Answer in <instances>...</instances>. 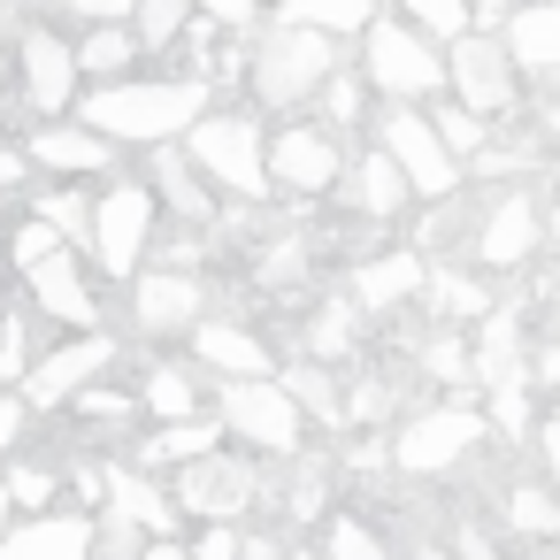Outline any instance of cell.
Here are the masks:
<instances>
[{
	"instance_id": "6da1fadb",
	"label": "cell",
	"mask_w": 560,
	"mask_h": 560,
	"mask_svg": "<svg viewBox=\"0 0 560 560\" xmlns=\"http://www.w3.org/2000/svg\"><path fill=\"white\" fill-rule=\"evenodd\" d=\"M200 108H208V85L200 78H139V85H101V93H85V108H78V124L85 131H101L108 147H170V139H185L192 124H200Z\"/></svg>"
},
{
	"instance_id": "7a4b0ae2",
	"label": "cell",
	"mask_w": 560,
	"mask_h": 560,
	"mask_svg": "<svg viewBox=\"0 0 560 560\" xmlns=\"http://www.w3.org/2000/svg\"><path fill=\"white\" fill-rule=\"evenodd\" d=\"M338 70V47L323 32H300V24H277L246 47V85L261 108H300L323 93V78Z\"/></svg>"
},
{
	"instance_id": "3957f363",
	"label": "cell",
	"mask_w": 560,
	"mask_h": 560,
	"mask_svg": "<svg viewBox=\"0 0 560 560\" xmlns=\"http://www.w3.org/2000/svg\"><path fill=\"white\" fill-rule=\"evenodd\" d=\"M185 162L200 170L208 192H231V200H261L269 192V170H261V124L223 108V116H200L185 131Z\"/></svg>"
},
{
	"instance_id": "277c9868",
	"label": "cell",
	"mask_w": 560,
	"mask_h": 560,
	"mask_svg": "<svg viewBox=\"0 0 560 560\" xmlns=\"http://www.w3.org/2000/svg\"><path fill=\"white\" fill-rule=\"evenodd\" d=\"M361 85H376L384 101H430V93H445V55L407 24H369Z\"/></svg>"
},
{
	"instance_id": "5b68a950",
	"label": "cell",
	"mask_w": 560,
	"mask_h": 560,
	"mask_svg": "<svg viewBox=\"0 0 560 560\" xmlns=\"http://www.w3.org/2000/svg\"><path fill=\"white\" fill-rule=\"evenodd\" d=\"M445 78H453V108H468L476 124H499V116L522 108V85H514V62H506L499 32H468V39H453Z\"/></svg>"
},
{
	"instance_id": "8992f818",
	"label": "cell",
	"mask_w": 560,
	"mask_h": 560,
	"mask_svg": "<svg viewBox=\"0 0 560 560\" xmlns=\"http://www.w3.org/2000/svg\"><path fill=\"white\" fill-rule=\"evenodd\" d=\"M376 154L407 177L415 200H453V192H460V162L438 147L430 116H415V108H384V124H376Z\"/></svg>"
},
{
	"instance_id": "52a82bcc",
	"label": "cell",
	"mask_w": 560,
	"mask_h": 560,
	"mask_svg": "<svg viewBox=\"0 0 560 560\" xmlns=\"http://www.w3.org/2000/svg\"><path fill=\"white\" fill-rule=\"evenodd\" d=\"M154 223H162V208L147 200V185H108L93 200V238L85 246L108 277H139L147 254H154Z\"/></svg>"
},
{
	"instance_id": "ba28073f",
	"label": "cell",
	"mask_w": 560,
	"mask_h": 560,
	"mask_svg": "<svg viewBox=\"0 0 560 560\" xmlns=\"http://www.w3.org/2000/svg\"><path fill=\"white\" fill-rule=\"evenodd\" d=\"M254 499H261V468L238 460V453H200L170 476V506L192 514V522H238Z\"/></svg>"
},
{
	"instance_id": "9c48e42d",
	"label": "cell",
	"mask_w": 560,
	"mask_h": 560,
	"mask_svg": "<svg viewBox=\"0 0 560 560\" xmlns=\"http://www.w3.org/2000/svg\"><path fill=\"white\" fill-rule=\"evenodd\" d=\"M261 170H269V185H284V192H300V200H323V192H338V177H346V147H338V131H323V124H292V131H277V139L261 147Z\"/></svg>"
},
{
	"instance_id": "30bf717a",
	"label": "cell",
	"mask_w": 560,
	"mask_h": 560,
	"mask_svg": "<svg viewBox=\"0 0 560 560\" xmlns=\"http://www.w3.org/2000/svg\"><path fill=\"white\" fill-rule=\"evenodd\" d=\"M223 430L246 438V445H261V453H300V445H307V422H300V407L284 399L277 376L223 384Z\"/></svg>"
},
{
	"instance_id": "8fae6325",
	"label": "cell",
	"mask_w": 560,
	"mask_h": 560,
	"mask_svg": "<svg viewBox=\"0 0 560 560\" xmlns=\"http://www.w3.org/2000/svg\"><path fill=\"white\" fill-rule=\"evenodd\" d=\"M101 369H116V338H108V330H78V338H62L55 353H32V369H24V407H70Z\"/></svg>"
},
{
	"instance_id": "7c38bea8",
	"label": "cell",
	"mask_w": 560,
	"mask_h": 560,
	"mask_svg": "<svg viewBox=\"0 0 560 560\" xmlns=\"http://www.w3.org/2000/svg\"><path fill=\"white\" fill-rule=\"evenodd\" d=\"M476 438H483V415L460 407V399H445V407H422V415L392 438V460H399L407 476H445Z\"/></svg>"
},
{
	"instance_id": "4fadbf2b",
	"label": "cell",
	"mask_w": 560,
	"mask_h": 560,
	"mask_svg": "<svg viewBox=\"0 0 560 560\" xmlns=\"http://www.w3.org/2000/svg\"><path fill=\"white\" fill-rule=\"evenodd\" d=\"M208 315V284L192 277V269H139L131 277V323L147 330V338H177V330H192Z\"/></svg>"
},
{
	"instance_id": "5bb4252c",
	"label": "cell",
	"mask_w": 560,
	"mask_h": 560,
	"mask_svg": "<svg viewBox=\"0 0 560 560\" xmlns=\"http://www.w3.org/2000/svg\"><path fill=\"white\" fill-rule=\"evenodd\" d=\"M537 246H545V208H537L529 192H499V200L476 215V261H483V269H522Z\"/></svg>"
},
{
	"instance_id": "9a60e30c",
	"label": "cell",
	"mask_w": 560,
	"mask_h": 560,
	"mask_svg": "<svg viewBox=\"0 0 560 560\" xmlns=\"http://www.w3.org/2000/svg\"><path fill=\"white\" fill-rule=\"evenodd\" d=\"M16 62H24V108L62 116V108H70V93H78V55H70V39L32 24V32H24V47H16Z\"/></svg>"
},
{
	"instance_id": "2e32d148",
	"label": "cell",
	"mask_w": 560,
	"mask_h": 560,
	"mask_svg": "<svg viewBox=\"0 0 560 560\" xmlns=\"http://www.w3.org/2000/svg\"><path fill=\"white\" fill-rule=\"evenodd\" d=\"M32 277V300H39V315H55V323H70V330H101V292H93V277L78 269V254L62 246V254H47L39 269H24Z\"/></svg>"
},
{
	"instance_id": "e0dca14e",
	"label": "cell",
	"mask_w": 560,
	"mask_h": 560,
	"mask_svg": "<svg viewBox=\"0 0 560 560\" xmlns=\"http://www.w3.org/2000/svg\"><path fill=\"white\" fill-rule=\"evenodd\" d=\"M192 353H200V369H215L223 384H254V376H269V346L246 330V323H223V315H200L192 330Z\"/></svg>"
},
{
	"instance_id": "ac0fdd59",
	"label": "cell",
	"mask_w": 560,
	"mask_h": 560,
	"mask_svg": "<svg viewBox=\"0 0 560 560\" xmlns=\"http://www.w3.org/2000/svg\"><path fill=\"white\" fill-rule=\"evenodd\" d=\"M139 185H147V200H154V208H170V215H177V231H208V223H215V192L200 185V170H192L185 154L154 147V170H147Z\"/></svg>"
},
{
	"instance_id": "d6986e66",
	"label": "cell",
	"mask_w": 560,
	"mask_h": 560,
	"mask_svg": "<svg viewBox=\"0 0 560 560\" xmlns=\"http://www.w3.org/2000/svg\"><path fill=\"white\" fill-rule=\"evenodd\" d=\"M476 323H483V330H476V346H468V384H483V392L522 384V353H529L522 315H514V307H491V315H476Z\"/></svg>"
},
{
	"instance_id": "ffe728a7",
	"label": "cell",
	"mask_w": 560,
	"mask_h": 560,
	"mask_svg": "<svg viewBox=\"0 0 560 560\" xmlns=\"http://www.w3.org/2000/svg\"><path fill=\"white\" fill-rule=\"evenodd\" d=\"M101 506H108V522H124V529L177 537V506H170V491H162L154 476H139V468H108V491H101Z\"/></svg>"
},
{
	"instance_id": "44dd1931",
	"label": "cell",
	"mask_w": 560,
	"mask_h": 560,
	"mask_svg": "<svg viewBox=\"0 0 560 560\" xmlns=\"http://www.w3.org/2000/svg\"><path fill=\"white\" fill-rule=\"evenodd\" d=\"M0 560H93V522L32 514V522H16V537H0Z\"/></svg>"
},
{
	"instance_id": "7402d4cb",
	"label": "cell",
	"mask_w": 560,
	"mask_h": 560,
	"mask_svg": "<svg viewBox=\"0 0 560 560\" xmlns=\"http://www.w3.org/2000/svg\"><path fill=\"white\" fill-rule=\"evenodd\" d=\"M24 162L62 170V177H93V170H116V147H108L101 131H85V124H47V131L32 139V154H24Z\"/></svg>"
},
{
	"instance_id": "603a6c76",
	"label": "cell",
	"mask_w": 560,
	"mask_h": 560,
	"mask_svg": "<svg viewBox=\"0 0 560 560\" xmlns=\"http://www.w3.org/2000/svg\"><path fill=\"white\" fill-rule=\"evenodd\" d=\"M415 292H422V254H369L353 269V307H369V315H392Z\"/></svg>"
},
{
	"instance_id": "cb8c5ba5",
	"label": "cell",
	"mask_w": 560,
	"mask_h": 560,
	"mask_svg": "<svg viewBox=\"0 0 560 560\" xmlns=\"http://www.w3.org/2000/svg\"><path fill=\"white\" fill-rule=\"evenodd\" d=\"M514 70H560V0H537V9H514L499 32Z\"/></svg>"
},
{
	"instance_id": "d4e9b609",
	"label": "cell",
	"mask_w": 560,
	"mask_h": 560,
	"mask_svg": "<svg viewBox=\"0 0 560 560\" xmlns=\"http://www.w3.org/2000/svg\"><path fill=\"white\" fill-rule=\"evenodd\" d=\"M338 185L353 192V215H361V223H392V215L415 200V192H407V177H399L376 147H369L361 162H346V177H338Z\"/></svg>"
},
{
	"instance_id": "484cf974",
	"label": "cell",
	"mask_w": 560,
	"mask_h": 560,
	"mask_svg": "<svg viewBox=\"0 0 560 560\" xmlns=\"http://www.w3.org/2000/svg\"><path fill=\"white\" fill-rule=\"evenodd\" d=\"M307 277H315V238H307V231H284V238L261 254L254 292H269V300H300V292H307Z\"/></svg>"
},
{
	"instance_id": "4316f807",
	"label": "cell",
	"mask_w": 560,
	"mask_h": 560,
	"mask_svg": "<svg viewBox=\"0 0 560 560\" xmlns=\"http://www.w3.org/2000/svg\"><path fill=\"white\" fill-rule=\"evenodd\" d=\"M139 415H154V422H200V384L162 361V369H147V384H139Z\"/></svg>"
},
{
	"instance_id": "83f0119b",
	"label": "cell",
	"mask_w": 560,
	"mask_h": 560,
	"mask_svg": "<svg viewBox=\"0 0 560 560\" xmlns=\"http://www.w3.org/2000/svg\"><path fill=\"white\" fill-rule=\"evenodd\" d=\"M70 55H78V70H85V78H108V85H116V78L139 62V39H131V24H93Z\"/></svg>"
},
{
	"instance_id": "f1b7e54d",
	"label": "cell",
	"mask_w": 560,
	"mask_h": 560,
	"mask_svg": "<svg viewBox=\"0 0 560 560\" xmlns=\"http://www.w3.org/2000/svg\"><path fill=\"white\" fill-rule=\"evenodd\" d=\"M215 430H223V422H162V430L139 445V468H185V460L215 453Z\"/></svg>"
},
{
	"instance_id": "f546056e",
	"label": "cell",
	"mask_w": 560,
	"mask_h": 560,
	"mask_svg": "<svg viewBox=\"0 0 560 560\" xmlns=\"http://www.w3.org/2000/svg\"><path fill=\"white\" fill-rule=\"evenodd\" d=\"M284 24L323 32V39H338V32H369V24H376V0H284Z\"/></svg>"
},
{
	"instance_id": "4dcf8cb0",
	"label": "cell",
	"mask_w": 560,
	"mask_h": 560,
	"mask_svg": "<svg viewBox=\"0 0 560 560\" xmlns=\"http://www.w3.org/2000/svg\"><path fill=\"white\" fill-rule=\"evenodd\" d=\"M131 39H139V55H170L177 39H185V24H192V0H131Z\"/></svg>"
},
{
	"instance_id": "1f68e13d",
	"label": "cell",
	"mask_w": 560,
	"mask_h": 560,
	"mask_svg": "<svg viewBox=\"0 0 560 560\" xmlns=\"http://www.w3.org/2000/svg\"><path fill=\"white\" fill-rule=\"evenodd\" d=\"M284 399L300 407V422H323V430H338V422H346L338 384H330V369H315V361H300V369L284 376Z\"/></svg>"
},
{
	"instance_id": "d6a6232c",
	"label": "cell",
	"mask_w": 560,
	"mask_h": 560,
	"mask_svg": "<svg viewBox=\"0 0 560 560\" xmlns=\"http://www.w3.org/2000/svg\"><path fill=\"white\" fill-rule=\"evenodd\" d=\"M346 353H353V300H323V307L307 315V361L330 369V361H346Z\"/></svg>"
},
{
	"instance_id": "836d02e7",
	"label": "cell",
	"mask_w": 560,
	"mask_h": 560,
	"mask_svg": "<svg viewBox=\"0 0 560 560\" xmlns=\"http://www.w3.org/2000/svg\"><path fill=\"white\" fill-rule=\"evenodd\" d=\"M422 292H430L438 315H491V292L468 269H422Z\"/></svg>"
},
{
	"instance_id": "e575fe53",
	"label": "cell",
	"mask_w": 560,
	"mask_h": 560,
	"mask_svg": "<svg viewBox=\"0 0 560 560\" xmlns=\"http://www.w3.org/2000/svg\"><path fill=\"white\" fill-rule=\"evenodd\" d=\"M506 529L514 537H560V499L545 483H514L506 491Z\"/></svg>"
},
{
	"instance_id": "d590c367",
	"label": "cell",
	"mask_w": 560,
	"mask_h": 560,
	"mask_svg": "<svg viewBox=\"0 0 560 560\" xmlns=\"http://www.w3.org/2000/svg\"><path fill=\"white\" fill-rule=\"evenodd\" d=\"M407 16H415L407 32H422L430 47H438V39L453 47V39H468V32H476V9H468V0H407Z\"/></svg>"
},
{
	"instance_id": "8d00e7d4",
	"label": "cell",
	"mask_w": 560,
	"mask_h": 560,
	"mask_svg": "<svg viewBox=\"0 0 560 560\" xmlns=\"http://www.w3.org/2000/svg\"><path fill=\"white\" fill-rule=\"evenodd\" d=\"M315 560H384V537L361 522V514H330L323 522V552Z\"/></svg>"
},
{
	"instance_id": "74e56055",
	"label": "cell",
	"mask_w": 560,
	"mask_h": 560,
	"mask_svg": "<svg viewBox=\"0 0 560 560\" xmlns=\"http://www.w3.org/2000/svg\"><path fill=\"white\" fill-rule=\"evenodd\" d=\"M55 483H62V476H55L47 460H16L9 476H0V491H9L16 506H32V514H47V506H55Z\"/></svg>"
},
{
	"instance_id": "f35d334b",
	"label": "cell",
	"mask_w": 560,
	"mask_h": 560,
	"mask_svg": "<svg viewBox=\"0 0 560 560\" xmlns=\"http://www.w3.org/2000/svg\"><path fill=\"white\" fill-rule=\"evenodd\" d=\"M0 254H9V261H16V269H39V261H47V254H62V231H55V223H47V215H24V223H16V231H9V246H0Z\"/></svg>"
},
{
	"instance_id": "ab89813d",
	"label": "cell",
	"mask_w": 560,
	"mask_h": 560,
	"mask_svg": "<svg viewBox=\"0 0 560 560\" xmlns=\"http://www.w3.org/2000/svg\"><path fill=\"white\" fill-rule=\"evenodd\" d=\"M39 215H47V223L62 231V246H70V238H78V246L93 238V200H85L78 185H62V192H47V200H39Z\"/></svg>"
},
{
	"instance_id": "60d3db41",
	"label": "cell",
	"mask_w": 560,
	"mask_h": 560,
	"mask_svg": "<svg viewBox=\"0 0 560 560\" xmlns=\"http://www.w3.org/2000/svg\"><path fill=\"white\" fill-rule=\"evenodd\" d=\"M315 101H323V116H330V131H353V124H361V101H369V85H361V78H346V70H330Z\"/></svg>"
},
{
	"instance_id": "b9f144b4",
	"label": "cell",
	"mask_w": 560,
	"mask_h": 560,
	"mask_svg": "<svg viewBox=\"0 0 560 560\" xmlns=\"http://www.w3.org/2000/svg\"><path fill=\"white\" fill-rule=\"evenodd\" d=\"M430 131H438V147H445L453 162H468V154L491 139V124H476L468 108H438V116H430Z\"/></svg>"
},
{
	"instance_id": "7bdbcfd3",
	"label": "cell",
	"mask_w": 560,
	"mask_h": 560,
	"mask_svg": "<svg viewBox=\"0 0 560 560\" xmlns=\"http://www.w3.org/2000/svg\"><path fill=\"white\" fill-rule=\"evenodd\" d=\"M422 369H430L438 384H468V338H453V330H438V338L422 346Z\"/></svg>"
},
{
	"instance_id": "ee69618b",
	"label": "cell",
	"mask_w": 560,
	"mask_h": 560,
	"mask_svg": "<svg viewBox=\"0 0 560 560\" xmlns=\"http://www.w3.org/2000/svg\"><path fill=\"white\" fill-rule=\"evenodd\" d=\"M483 422H491L499 438H522V430H529V384H499L491 407H483Z\"/></svg>"
},
{
	"instance_id": "f6af8a7d",
	"label": "cell",
	"mask_w": 560,
	"mask_h": 560,
	"mask_svg": "<svg viewBox=\"0 0 560 560\" xmlns=\"http://www.w3.org/2000/svg\"><path fill=\"white\" fill-rule=\"evenodd\" d=\"M24 369H32V353H24V323L16 315H0V384H24Z\"/></svg>"
},
{
	"instance_id": "bcb514c9",
	"label": "cell",
	"mask_w": 560,
	"mask_h": 560,
	"mask_svg": "<svg viewBox=\"0 0 560 560\" xmlns=\"http://www.w3.org/2000/svg\"><path fill=\"white\" fill-rule=\"evenodd\" d=\"M70 407H78L85 422H124V415H139V399H124V392H93V384H85Z\"/></svg>"
},
{
	"instance_id": "7dc6e473",
	"label": "cell",
	"mask_w": 560,
	"mask_h": 560,
	"mask_svg": "<svg viewBox=\"0 0 560 560\" xmlns=\"http://www.w3.org/2000/svg\"><path fill=\"white\" fill-rule=\"evenodd\" d=\"M192 16H208L215 32H246L254 24V0H192Z\"/></svg>"
},
{
	"instance_id": "c3c4849f",
	"label": "cell",
	"mask_w": 560,
	"mask_h": 560,
	"mask_svg": "<svg viewBox=\"0 0 560 560\" xmlns=\"http://www.w3.org/2000/svg\"><path fill=\"white\" fill-rule=\"evenodd\" d=\"M185 552H192V560H238V529H231V522H208L200 545H185Z\"/></svg>"
},
{
	"instance_id": "681fc988",
	"label": "cell",
	"mask_w": 560,
	"mask_h": 560,
	"mask_svg": "<svg viewBox=\"0 0 560 560\" xmlns=\"http://www.w3.org/2000/svg\"><path fill=\"white\" fill-rule=\"evenodd\" d=\"M24 430H32V407H24V392H9V399H0V453H16Z\"/></svg>"
},
{
	"instance_id": "f907efd6",
	"label": "cell",
	"mask_w": 560,
	"mask_h": 560,
	"mask_svg": "<svg viewBox=\"0 0 560 560\" xmlns=\"http://www.w3.org/2000/svg\"><path fill=\"white\" fill-rule=\"evenodd\" d=\"M537 453H545V491L560 499V415H552V422L537 430Z\"/></svg>"
},
{
	"instance_id": "816d5d0a",
	"label": "cell",
	"mask_w": 560,
	"mask_h": 560,
	"mask_svg": "<svg viewBox=\"0 0 560 560\" xmlns=\"http://www.w3.org/2000/svg\"><path fill=\"white\" fill-rule=\"evenodd\" d=\"M85 24H131V0H70Z\"/></svg>"
},
{
	"instance_id": "f5cc1de1",
	"label": "cell",
	"mask_w": 560,
	"mask_h": 560,
	"mask_svg": "<svg viewBox=\"0 0 560 560\" xmlns=\"http://www.w3.org/2000/svg\"><path fill=\"white\" fill-rule=\"evenodd\" d=\"M238 560H284V537L254 529V537H238Z\"/></svg>"
},
{
	"instance_id": "db71d44e",
	"label": "cell",
	"mask_w": 560,
	"mask_h": 560,
	"mask_svg": "<svg viewBox=\"0 0 560 560\" xmlns=\"http://www.w3.org/2000/svg\"><path fill=\"white\" fill-rule=\"evenodd\" d=\"M453 537H460V560H499V552H491V537H483V529H476V522H460V529H453Z\"/></svg>"
},
{
	"instance_id": "11a10c76",
	"label": "cell",
	"mask_w": 560,
	"mask_h": 560,
	"mask_svg": "<svg viewBox=\"0 0 560 560\" xmlns=\"http://www.w3.org/2000/svg\"><path fill=\"white\" fill-rule=\"evenodd\" d=\"M139 560H192V552H185V537H154Z\"/></svg>"
},
{
	"instance_id": "9f6ffc18",
	"label": "cell",
	"mask_w": 560,
	"mask_h": 560,
	"mask_svg": "<svg viewBox=\"0 0 560 560\" xmlns=\"http://www.w3.org/2000/svg\"><path fill=\"white\" fill-rule=\"evenodd\" d=\"M0 185H24V147H0Z\"/></svg>"
},
{
	"instance_id": "6f0895ef",
	"label": "cell",
	"mask_w": 560,
	"mask_h": 560,
	"mask_svg": "<svg viewBox=\"0 0 560 560\" xmlns=\"http://www.w3.org/2000/svg\"><path fill=\"white\" fill-rule=\"evenodd\" d=\"M468 9H476V16H483V24H499V16H506V9H514V0H468Z\"/></svg>"
},
{
	"instance_id": "680465c9",
	"label": "cell",
	"mask_w": 560,
	"mask_h": 560,
	"mask_svg": "<svg viewBox=\"0 0 560 560\" xmlns=\"http://www.w3.org/2000/svg\"><path fill=\"white\" fill-rule=\"evenodd\" d=\"M545 238H560V200H552V215H545Z\"/></svg>"
},
{
	"instance_id": "91938a15",
	"label": "cell",
	"mask_w": 560,
	"mask_h": 560,
	"mask_svg": "<svg viewBox=\"0 0 560 560\" xmlns=\"http://www.w3.org/2000/svg\"><path fill=\"white\" fill-rule=\"evenodd\" d=\"M415 560H453V552H438V545H422V552H415Z\"/></svg>"
},
{
	"instance_id": "94428289",
	"label": "cell",
	"mask_w": 560,
	"mask_h": 560,
	"mask_svg": "<svg viewBox=\"0 0 560 560\" xmlns=\"http://www.w3.org/2000/svg\"><path fill=\"white\" fill-rule=\"evenodd\" d=\"M0 537H9V491H0Z\"/></svg>"
},
{
	"instance_id": "6125c7cd",
	"label": "cell",
	"mask_w": 560,
	"mask_h": 560,
	"mask_svg": "<svg viewBox=\"0 0 560 560\" xmlns=\"http://www.w3.org/2000/svg\"><path fill=\"white\" fill-rule=\"evenodd\" d=\"M552 131H560V93H552Z\"/></svg>"
},
{
	"instance_id": "be15d7a7",
	"label": "cell",
	"mask_w": 560,
	"mask_h": 560,
	"mask_svg": "<svg viewBox=\"0 0 560 560\" xmlns=\"http://www.w3.org/2000/svg\"><path fill=\"white\" fill-rule=\"evenodd\" d=\"M0 284H9V254H0Z\"/></svg>"
},
{
	"instance_id": "e7e4bbea",
	"label": "cell",
	"mask_w": 560,
	"mask_h": 560,
	"mask_svg": "<svg viewBox=\"0 0 560 560\" xmlns=\"http://www.w3.org/2000/svg\"><path fill=\"white\" fill-rule=\"evenodd\" d=\"M284 560H315V552H284Z\"/></svg>"
},
{
	"instance_id": "03108f58",
	"label": "cell",
	"mask_w": 560,
	"mask_h": 560,
	"mask_svg": "<svg viewBox=\"0 0 560 560\" xmlns=\"http://www.w3.org/2000/svg\"><path fill=\"white\" fill-rule=\"evenodd\" d=\"M254 9H261V0H254Z\"/></svg>"
},
{
	"instance_id": "003e7915",
	"label": "cell",
	"mask_w": 560,
	"mask_h": 560,
	"mask_svg": "<svg viewBox=\"0 0 560 560\" xmlns=\"http://www.w3.org/2000/svg\"><path fill=\"white\" fill-rule=\"evenodd\" d=\"M552 139H560V131H552Z\"/></svg>"
}]
</instances>
